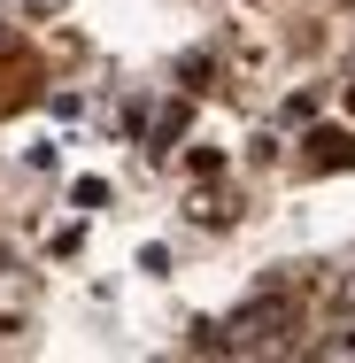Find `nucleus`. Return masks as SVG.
I'll return each instance as SVG.
<instances>
[{"label":"nucleus","instance_id":"1","mask_svg":"<svg viewBox=\"0 0 355 363\" xmlns=\"http://www.w3.org/2000/svg\"><path fill=\"white\" fill-rule=\"evenodd\" d=\"M317 356L332 363V356H355V325H340V340H317Z\"/></svg>","mask_w":355,"mask_h":363},{"label":"nucleus","instance_id":"2","mask_svg":"<svg viewBox=\"0 0 355 363\" xmlns=\"http://www.w3.org/2000/svg\"><path fill=\"white\" fill-rule=\"evenodd\" d=\"M340 294H348V301H355V263H348V286H340Z\"/></svg>","mask_w":355,"mask_h":363}]
</instances>
